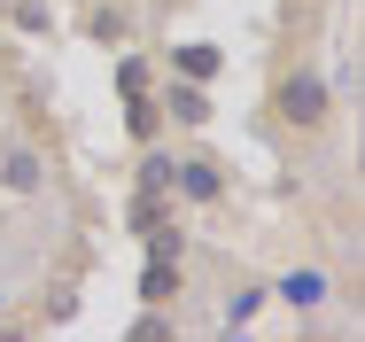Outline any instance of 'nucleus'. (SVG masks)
I'll return each mask as SVG.
<instances>
[{
  "label": "nucleus",
  "instance_id": "1",
  "mask_svg": "<svg viewBox=\"0 0 365 342\" xmlns=\"http://www.w3.org/2000/svg\"><path fill=\"white\" fill-rule=\"evenodd\" d=\"M272 117H280L288 133H327L334 86L319 78V63H280V78H272Z\"/></svg>",
  "mask_w": 365,
  "mask_h": 342
},
{
  "label": "nucleus",
  "instance_id": "2",
  "mask_svg": "<svg viewBox=\"0 0 365 342\" xmlns=\"http://www.w3.org/2000/svg\"><path fill=\"white\" fill-rule=\"evenodd\" d=\"M171 195L195 210H218L225 195H233V171H225V156H210V148H187L179 164H171Z\"/></svg>",
  "mask_w": 365,
  "mask_h": 342
},
{
  "label": "nucleus",
  "instance_id": "3",
  "mask_svg": "<svg viewBox=\"0 0 365 342\" xmlns=\"http://www.w3.org/2000/svg\"><path fill=\"white\" fill-rule=\"evenodd\" d=\"M155 101H163V125H179V133H202L210 125V86H195V78H155Z\"/></svg>",
  "mask_w": 365,
  "mask_h": 342
},
{
  "label": "nucleus",
  "instance_id": "4",
  "mask_svg": "<svg viewBox=\"0 0 365 342\" xmlns=\"http://www.w3.org/2000/svg\"><path fill=\"white\" fill-rule=\"evenodd\" d=\"M86 39H93L101 55L133 47V39H140V16H133V0H93V8H86Z\"/></svg>",
  "mask_w": 365,
  "mask_h": 342
},
{
  "label": "nucleus",
  "instance_id": "5",
  "mask_svg": "<svg viewBox=\"0 0 365 342\" xmlns=\"http://www.w3.org/2000/svg\"><path fill=\"white\" fill-rule=\"evenodd\" d=\"M327 296H334V273H319V265H288L272 280V303H288V311H327Z\"/></svg>",
  "mask_w": 365,
  "mask_h": 342
},
{
  "label": "nucleus",
  "instance_id": "6",
  "mask_svg": "<svg viewBox=\"0 0 365 342\" xmlns=\"http://www.w3.org/2000/svg\"><path fill=\"white\" fill-rule=\"evenodd\" d=\"M0 195H47V156L31 140L0 148Z\"/></svg>",
  "mask_w": 365,
  "mask_h": 342
},
{
  "label": "nucleus",
  "instance_id": "7",
  "mask_svg": "<svg viewBox=\"0 0 365 342\" xmlns=\"http://www.w3.org/2000/svg\"><path fill=\"white\" fill-rule=\"evenodd\" d=\"M163 70H171V78L210 86V78L225 70V47H210V39H171V47H163Z\"/></svg>",
  "mask_w": 365,
  "mask_h": 342
},
{
  "label": "nucleus",
  "instance_id": "8",
  "mask_svg": "<svg viewBox=\"0 0 365 342\" xmlns=\"http://www.w3.org/2000/svg\"><path fill=\"white\" fill-rule=\"evenodd\" d=\"M272 303V280H233L225 288V327L241 335V327H257V311Z\"/></svg>",
  "mask_w": 365,
  "mask_h": 342
},
{
  "label": "nucleus",
  "instance_id": "9",
  "mask_svg": "<svg viewBox=\"0 0 365 342\" xmlns=\"http://www.w3.org/2000/svg\"><path fill=\"white\" fill-rule=\"evenodd\" d=\"M179 288H187L179 257H148L140 265V303H179Z\"/></svg>",
  "mask_w": 365,
  "mask_h": 342
},
{
  "label": "nucleus",
  "instance_id": "10",
  "mask_svg": "<svg viewBox=\"0 0 365 342\" xmlns=\"http://www.w3.org/2000/svg\"><path fill=\"white\" fill-rule=\"evenodd\" d=\"M163 133H171V125H163V101H155V94H133V101H125V140L148 148V140H163Z\"/></svg>",
  "mask_w": 365,
  "mask_h": 342
},
{
  "label": "nucleus",
  "instance_id": "11",
  "mask_svg": "<svg viewBox=\"0 0 365 342\" xmlns=\"http://www.w3.org/2000/svg\"><path fill=\"white\" fill-rule=\"evenodd\" d=\"M155 78H163V70L148 63V55H133V47H117V94H125V101H133V94H155Z\"/></svg>",
  "mask_w": 365,
  "mask_h": 342
},
{
  "label": "nucleus",
  "instance_id": "12",
  "mask_svg": "<svg viewBox=\"0 0 365 342\" xmlns=\"http://www.w3.org/2000/svg\"><path fill=\"white\" fill-rule=\"evenodd\" d=\"M8 24L24 39H55V0H8Z\"/></svg>",
  "mask_w": 365,
  "mask_h": 342
},
{
  "label": "nucleus",
  "instance_id": "13",
  "mask_svg": "<svg viewBox=\"0 0 365 342\" xmlns=\"http://www.w3.org/2000/svg\"><path fill=\"white\" fill-rule=\"evenodd\" d=\"M140 241H148V257H179V265H187V226H179V218H163V226L140 233Z\"/></svg>",
  "mask_w": 365,
  "mask_h": 342
}]
</instances>
